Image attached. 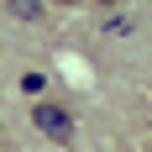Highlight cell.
<instances>
[{
  "mask_svg": "<svg viewBox=\"0 0 152 152\" xmlns=\"http://www.w3.org/2000/svg\"><path fill=\"white\" fill-rule=\"evenodd\" d=\"M31 131L47 137V142H58V147H68V142H74V115H68V105L37 100V105H31Z\"/></svg>",
  "mask_w": 152,
  "mask_h": 152,
  "instance_id": "cell-1",
  "label": "cell"
},
{
  "mask_svg": "<svg viewBox=\"0 0 152 152\" xmlns=\"http://www.w3.org/2000/svg\"><path fill=\"white\" fill-rule=\"evenodd\" d=\"M5 5H11L16 16H42V5H37V0H5Z\"/></svg>",
  "mask_w": 152,
  "mask_h": 152,
  "instance_id": "cell-2",
  "label": "cell"
},
{
  "mask_svg": "<svg viewBox=\"0 0 152 152\" xmlns=\"http://www.w3.org/2000/svg\"><path fill=\"white\" fill-rule=\"evenodd\" d=\"M94 5H121V0H94Z\"/></svg>",
  "mask_w": 152,
  "mask_h": 152,
  "instance_id": "cell-3",
  "label": "cell"
},
{
  "mask_svg": "<svg viewBox=\"0 0 152 152\" xmlns=\"http://www.w3.org/2000/svg\"><path fill=\"white\" fill-rule=\"evenodd\" d=\"M53 5H79V0H53Z\"/></svg>",
  "mask_w": 152,
  "mask_h": 152,
  "instance_id": "cell-4",
  "label": "cell"
}]
</instances>
